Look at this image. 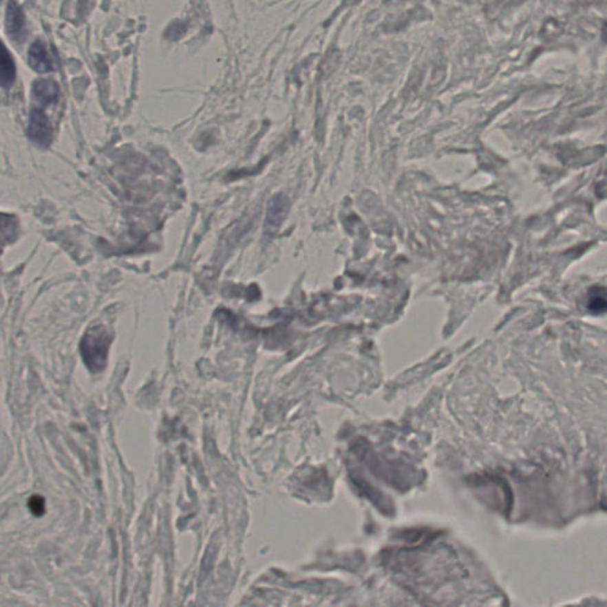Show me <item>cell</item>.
Instances as JSON below:
<instances>
[{"label": "cell", "instance_id": "8992f818", "mask_svg": "<svg viewBox=\"0 0 607 607\" xmlns=\"http://www.w3.org/2000/svg\"><path fill=\"white\" fill-rule=\"evenodd\" d=\"M32 93L36 101L42 103L43 106H50L57 103L60 88L52 80H39L34 82Z\"/></svg>", "mask_w": 607, "mask_h": 607}, {"label": "cell", "instance_id": "52a82bcc", "mask_svg": "<svg viewBox=\"0 0 607 607\" xmlns=\"http://www.w3.org/2000/svg\"><path fill=\"white\" fill-rule=\"evenodd\" d=\"M587 310L593 315L607 311V288L603 286H593L587 293Z\"/></svg>", "mask_w": 607, "mask_h": 607}, {"label": "cell", "instance_id": "277c9868", "mask_svg": "<svg viewBox=\"0 0 607 607\" xmlns=\"http://www.w3.org/2000/svg\"><path fill=\"white\" fill-rule=\"evenodd\" d=\"M28 62L36 73H50L54 69L52 57L47 52V47L41 41H37L31 45L28 52Z\"/></svg>", "mask_w": 607, "mask_h": 607}, {"label": "cell", "instance_id": "6da1fadb", "mask_svg": "<svg viewBox=\"0 0 607 607\" xmlns=\"http://www.w3.org/2000/svg\"><path fill=\"white\" fill-rule=\"evenodd\" d=\"M111 334L103 326H92L87 330L80 344L82 359L92 372H103L107 364L108 350Z\"/></svg>", "mask_w": 607, "mask_h": 607}, {"label": "cell", "instance_id": "7a4b0ae2", "mask_svg": "<svg viewBox=\"0 0 607 607\" xmlns=\"http://www.w3.org/2000/svg\"><path fill=\"white\" fill-rule=\"evenodd\" d=\"M28 137L36 145L47 149L52 144V129L47 116L41 109L31 111L30 121L28 127Z\"/></svg>", "mask_w": 607, "mask_h": 607}, {"label": "cell", "instance_id": "3957f363", "mask_svg": "<svg viewBox=\"0 0 607 607\" xmlns=\"http://www.w3.org/2000/svg\"><path fill=\"white\" fill-rule=\"evenodd\" d=\"M6 31L10 39L16 43H22L25 39V18L16 1H10L6 12Z\"/></svg>", "mask_w": 607, "mask_h": 607}, {"label": "cell", "instance_id": "ba28073f", "mask_svg": "<svg viewBox=\"0 0 607 607\" xmlns=\"http://www.w3.org/2000/svg\"><path fill=\"white\" fill-rule=\"evenodd\" d=\"M16 78V65L12 60V56L8 52L6 47L1 49V75L0 82L3 88H10L12 86Z\"/></svg>", "mask_w": 607, "mask_h": 607}, {"label": "cell", "instance_id": "5b68a950", "mask_svg": "<svg viewBox=\"0 0 607 607\" xmlns=\"http://www.w3.org/2000/svg\"><path fill=\"white\" fill-rule=\"evenodd\" d=\"M286 198L281 195L274 197L270 202L266 215L265 229L267 234H274V231L281 226V222L286 216Z\"/></svg>", "mask_w": 607, "mask_h": 607}, {"label": "cell", "instance_id": "9c48e42d", "mask_svg": "<svg viewBox=\"0 0 607 607\" xmlns=\"http://www.w3.org/2000/svg\"><path fill=\"white\" fill-rule=\"evenodd\" d=\"M28 505H29L31 511L36 516H42L44 511H45V503H44V500L41 496L31 497L29 502H28Z\"/></svg>", "mask_w": 607, "mask_h": 607}]
</instances>
